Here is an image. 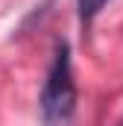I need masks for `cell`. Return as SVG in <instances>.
Instances as JSON below:
<instances>
[{
  "label": "cell",
  "mask_w": 123,
  "mask_h": 126,
  "mask_svg": "<svg viewBox=\"0 0 123 126\" xmlns=\"http://www.w3.org/2000/svg\"><path fill=\"white\" fill-rule=\"evenodd\" d=\"M106 3H108V0H76V6H79V21H82V24H91L94 18L103 12Z\"/></svg>",
  "instance_id": "obj_2"
},
{
  "label": "cell",
  "mask_w": 123,
  "mask_h": 126,
  "mask_svg": "<svg viewBox=\"0 0 123 126\" xmlns=\"http://www.w3.org/2000/svg\"><path fill=\"white\" fill-rule=\"evenodd\" d=\"M73 109H76V82H73V67H70V50L67 44H59L44 91H41V117L44 123L56 126L64 123L73 114Z\"/></svg>",
  "instance_id": "obj_1"
},
{
  "label": "cell",
  "mask_w": 123,
  "mask_h": 126,
  "mask_svg": "<svg viewBox=\"0 0 123 126\" xmlns=\"http://www.w3.org/2000/svg\"><path fill=\"white\" fill-rule=\"evenodd\" d=\"M117 126H123V117H120V123H117Z\"/></svg>",
  "instance_id": "obj_3"
}]
</instances>
